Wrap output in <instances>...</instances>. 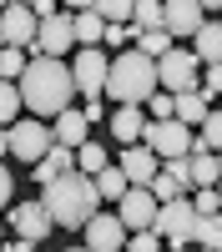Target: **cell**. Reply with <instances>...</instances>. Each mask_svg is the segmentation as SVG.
<instances>
[{"mask_svg": "<svg viewBox=\"0 0 222 252\" xmlns=\"http://www.w3.org/2000/svg\"><path fill=\"white\" fill-rule=\"evenodd\" d=\"M20 106H31L35 116H56L71 106L76 96V81H71V66L61 56H35L26 61V71H20Z\"/></svg>", "mask_w": 222, "mask_h": 252, "instance_id": "cell-1", "label": "cell"}, {"mask_svg": "<svg viewBox=\"0 0 222 252\" xmlns=\"http://www.w3.org/2000/svg\"><path fill=\"white\" fill-rule=\"evenodd\" d=\"M101 20H131V0H96Z\"/></svg>", "mask_w": 222, "mask_h": 252, "instance_id": "cell-34", "label": "cell"}, {"mask_svg": "<svg viewBox=\"0 0 222 252\" xmlns=\"http://www.w3.org/2000/svg\"><path fill=\"white\" fill-rule=\"evenodd\" d=\"M66 5H71V10H86V5H96V0H66Z\"/></svg>", "mask_w": 222, "mask_h": 252, "instance_id": "cell-40", "label": "cell"}, {"mask_svg": "<svg viewBox=\"0 0 222 252\" xmlns=\"http://www.w3.org/2000/svg\"><path fill=\"white\" fill-rule=\"evenodd\" d=\"M202 141L212 146V152H222V111L207 106V116H202Z\"/></svg>", "mask_w": 222, "mask_h": 252, "instance_id": "cell-29", "label": "cell"}, {"mask_svg": "<svg viewBox=\"0 0 222 252\" xmlns=\"http://www.w3.org/2000/svg\"><path fill=\"white\" fill-rule=\"evenodd\" d=\"M106 121H111V136H116L121 146H127V141H141V131H147V116H141L131 101H121V111H111Z\"/></svg>", "mask_w": 222, "mask_h": 252, "instance_id": "cell-17", "label": "cell"}, {"mask_svg": "<svg viewBox=\"0 0 222 252\" xmlns=\"http://www.w3.org/2000/svg\"><path fill=\"white\" fill-rule=\"evenodd\" d=\"M217 197H222V177H217Z\"/></svg>", "mask_w": 222, "mask_h": 252, "instance_id": "cell-42", "label": "cell"}, {"mask_svg": "<svg viewBox=\"0 0 222 252\" xmlns=\"http://www.w3.org/2000/svg\"><path fill=\"white\" fill-rule=\"evenodd\" d=\"M106 66H111V61L101 56V46H81V56L71 61V81H76V91L101 96V86H106Z\"/></svg>", "mask_w": 222, "mask_h": 252, "instance_id": "cell-11", "label": "cell"}, {"mask_svg": "<svg viewBox=\"0 0 222 252\" xmlns=\"http://www.w3.org/2000/svg\"><path fill=\"white\" fill-rule=\"evenodd\" d=\"M20 71H26V51H20V46H0V76L15 81Z\"/></svg>", "mask_w": 222, "mask_h": 252, "instance_id": "cell-28", "label": "cell"}, {"mask_svg": "<svg viewBox=\"0 0 222 252\" xmlns=\"http://www.w3.org/2000/svg\"><path fill=\"white\" fill-rule=\"evenodd\" d=\"M40 202H46V212H51L56 227H81L96 212V202H101L96 197V177H86V172L71 166V172H61L56 182H46V197Z\"/></svg>", "mask_w": 222, "mask_h": 252, "instance_id": "cell-2", "label": "cell"}, {"mask_svg": "<svg viewBox=\"0 0 222 252\" xmlns=\"http://www.w3.org/2000/svg\"><path fill=\"white\" fill-rule=\"evenodd\" d=\"M127 247L131 252H157L161 247V232H157V227H136V237H127Z\"/></svg>", "mask_w": 222, "mask_h": 252, "instance_id": "cell-31", "label": "cell"}, {"mask_svg": "<svg viewBox=\"0 0 222 252\" xmlns=\"http://www.w3.org/2000/svg\"><path fill=\"white\" fill-rule=\"evenodd\" d=\"M86 131H91V121H86V111H56V141H66V146H81V141H86Z\"/></svg>", "mask_w": 222, "mask_h": 252, "instance_id": "cell-19", "label": "cell"}, {"mask_svg": "<svg viewBox=\"0 0 222 252\" xmlns=\"http://www.w3.org/2000/svg\"><path fill=\"white\" fill-rule=\"evenodd\" d=\"M161 172H172L182 192H187V187H192V161H187V157H167V161H161Z\"/></svg>", "mask_w": 222, "mask_h": 252, "instance_id": "cell-32", "label": "cell"}, {"mask_svg": "<svg viewBox=\"0 0 222 252\" xmlns=\"http://www.w3.org/2000/svg\"><path fill=\"white\" fill-rule=\"evenodd\" d=\"M35 26L40 20H35V10L26 5V0H10V5L0 10V46H20L26 51L35 40Z\"/></svg>", "mask_w": 222, "mask_h": 252, "instance_id": "cell-9", "label": "cell"}, {"mask_svg": "<svg viewBox=\"0 0 222 252\" xmlns=\"http://www.w3.org/2000/svg\"><path fill=\"white\" fill-rule=\"evenodd\" d=\"M192 56L197 61H222V20H207V26H197L192 31Z\"/></svg>", "mask_w": 222, "mask_h": 252, "instance_id": "cell-21", "label": "cell"}, {"mask_svg": "<svg viewBox=\"0 0 222 252\" xmlns=\"http://www.w3.org/2000/svg\"><path fill=\"white\" fill-rule=\"evenodd\" d=\"M167 46H172V31H167V26H147V31H136V51H147L152 61L167 51Z\"/></svg>", "mask_w": 222, "mask_h": 252, "instance_id": "cell-25", "label": "cell"}, {"mask_svg": "<svg viewBox=\"0 0 222 252\" xmlns=\"http://www.w3.org/2000/svg\"><path fill=\"white\" fill-rule=\"evenodd\" d=\"M71 166H76V146H66V141H56V136H51V146H46V157L35 161V182L46 187V182H56L61 172H71Z\"/></svg>", "mask_w": 222, "mask_h": 252, "instance_id": "cell-16", "label": "cell"}, {"mask_svg": "<svg viewBox=\"0 0 222 252\" xmlns=\"http://www.w3.org/2000/svg\"><path fill=\"white\" fill-rule=\"evenodd\" d=\"M81 242H86L91 252H116V247H127V227H121V217H101V212H91L86 222H81Z\"/></svg>", "mask_w": 222, "mask_h": 252, "instance_id": "cell-13", "label": "cell"}, {"mask_svg": "<svg viewBox=\"0 0 222 252\" xmlns=\"http://www.w3.org/2000/svg\"><path fill=\"white\" fill-rule=\"evenodd\" d=\"M207 106H212V101L202 96V91H177V96H172V116H177V121H187V126H202Z\"/></svg>", "mask_w": 222, "mask_h": 252, "instance_id": "cell-20", "label": "cell"}, {"mask_svg": "<svg viewBox=\"0 0 222 252\" xmlns=\"http://www.w3.org/2000/svg\"><path fill=\"white\" fill-rule=\"evenodd\" d=\"M197 81H202V76H197V56H192V51L167 46V51L157 56V86H161V91H172V96H177V91H197Z\"/></svg>", "mask_w": 222, "mask_h": 252, "instance_id": "cell-6", "label": "cell"}, {"mask_svg": "<svg viewBox=\"0 0 222 252\" xmlns=\"http://www.w3.org/2000/svg\"><path fill=\"white\" fill-rule=\"evenodd\" d=\"M76 46V31H71V15H46V20H40V26H35V40H31V51L35 56H66Z\"/></svg>", "mask_w": 222, "mask_h": 252, "instance_id": "cell-10", "label": "cell"}, {"mask_svg": "<svg viewBox=\"0 0 222 252\" xmlns=\"http://www.w3.org/2000/svg\"><path fill=\"white\" fill-rule=\"evenodd\" d=\"M106 91L111 101H131V106H141V101H147L152 91H157V61L147 56V51H121L111 66H106Z\"/></svg>", "mask_w": 222, "mask_h": 252, "instance_id": "cell-3", "label": "cell"}, {"mask_svg": "<svg viewBox=\"0 0 222 252\" xmlns=\"http://www.w3.org/2000/svg\"><path fill=\"white\" fill-rule=\"evenodd\" d=\"M5 5H10V0H0V10H5Z\"/></svg>", "mask_w": 222, "mask_h": 252, "instance_id": "cell-43", "label": "cell"}, {"mask_svg": "<svg viewBox=\"0 0 222 252\" xmlns=\"http://www.w3.org/2000/svg\"><path fill=\"white\" fill-rule=\"evenodd\" d=\"M106 161H111V157H106V146H101V141H81V146H76V172L96 177Z\"/></svg>", "mask_w": 222, "mask_h": 252, "instance_id": "cell-23", "label": "cell"}, {"mask_svg": "<svg viewBox=\"0 0 222 252\" xmlns=\"http://www.w3.org/2000/svg\"><path fill=\"white\" fill-rule=\"evenodd\" d=\"M192 242L222 252V212H197V227H192Z\"/></svg>", "mask_w": 222, "mask_h": 252, "instance_id": "cell-22", "label": "cell"}, {"mask_svg": "<svg viewBox=\"0 0 222 252\" xmlns=\"http://www.w3.org/2000/svg\"><path fill=\"white\" fill-rule=\"evenodd\" d=\"M15 116H20V86L0 76V126H10Z\"/></svg>", "mask_w": 222, "mask_h": 252, "instance_id": "cell-26", "label": "cell"}, {"mask_svg": "<svg viewBox=\"0 0 222 252\" xmlns=\"http://www.w3.org/2000/svg\"><path fill=\"white\" fill-rule=\"evenodd\" d=\"M116 166L127 172V182H136V187H147L152 177H157V166H161V157L152 152L147 141H127V152L116 157Z\"/></svg>", "mask_w": 222, "mask_h": 252, "instance_id": "cell-14", "label": "cell"}, {"mask_svg": "<svg viewBox=\"0 0 222 252\" xmlns=\"http://www.w3.org/2000/svg\"><path fill=\"white\" fill-rule=\"evenodd\" d=\"M31 10H35V20H46V15H56V0H31Z\"/></svg>", "mask_w": 222, "mask_h": 252, "instance_id": "cell-38", "label": "cell"}, {"mask_svg": "<svg viewBox=\"0 0 222 252\" xmlns=\"http://www.w3.org/2000/svg\"><path fill=\"white\" fill-rule=\"evenodd\" d=\"M152 227L161 232V242H167V247H187V242H192V227H197V207L177 192V197H167V202H157Z\"/></svg>", "mask_w": 222, "mask_h": 252, "instance_id": "cell-4", "label": "cell"}, {"mask_svg": "<svg viewBox=\"0 0 222 252\" xmlns=\"http://www.w3.org/2000/svg\"><path fill=\"white\" fill-rule=\"evenodd\" d=\"M5 141H10V157L40 161V157H46V146H51V126L40 121V116H20V121L5 126Z\"/></svg>", "mask_w": 222, "mask_h": 252, "instance_id": "cell-7", "label": "cell"}, {"mask_svg": "<svg viewBox=\"0 0 222 252\" xmlns=\"http://www.w3.org/2000/svg\"><path fill=\"white\" fill-rule=\"evenodd\" d=\"M131 20L141 31L147 26H161V0H131Z\"/></svg>", "mask_w": 222, "mask_h": 252, "instance_id": "cell-27", "label": "cell"}, {"mask_svg": "<svg viewBox=\"0 0 222 252\" xmlns=\"http://www.w3.org/2000/svg\"><path fill=\"white\" fill-rule=\"evenodd\" d=\"M147 106H152V116H172V91H161V86H157V91L147 96Z\"/></svg>", "mask_w": 222, "mask_h": 252, "instance_id": "cell-36", "label": "cell"}, {"mask_svg": "<svg viewBox=\"0 0 222 252\" xmlns=\"http://www.w3.org/2000/svg\"><path fill=\"white\" fill-rule=\"evenodd\" d=\"M10 227H15V237L20 242H26V247H40V242H46L51 237V212H46V202H15V212H10Z\"/></svg>", "mask_w": 222, "mask_h": 252, "instance_id": "cell-8", "label": "cell"}, {"mask_svg": "<svg viewBox=\"0 0 222 252\" xmlns=\"http://www.w3.org/2000/svg\"><path fill=\"white\" fill-rule=\"evenodd\" d=\"M192 207H197V212H217V207H222V197H217V187H197V197H192Z\"/></svg>", "mask_w": 222, "mask_h": 252, "instance_id": "cell-35", "label": "cell"}, {"mask_svg": "<svg viewBox=\"0 0 222 252\" xmlns=\"http://www.w3.org/2000/svg\"><path fill=\"white\" fill-rule=\"evenodd\" d=\"M197 5H202V10H222V0H197Z\"/></svg>", "mask_w": 222, "mask_h": 252, "instance_id": "cell-41", "label": "cell"}, {"mask_svg": "<svg viewBox=\"0 0 222 252\" xmlns=\"http://www.w3.org/2000/svg\"><path fill=\"white\" fill-rule=\"evenodd\" d=\"M0 157H10V141H5V126H0Z\"/></svg>", "mask_w": 222, "mask_h": 252, "instance_id": "cell-39", "label": "cell"}, {"mask_svg": "<svg viewBox=\"0 0 222 252\" xmlns=\"http://www.w3.org/2000/svg\"><path fill=\"white\" fill-rule=\"evenodd\" d=\"M161 26L172 35H192L202 26V5L197 0H161Z\"/></svg>", "mask_w": 222, "mask_h": 252, "instance_id": "cell-15", "label": "cell"}, {"mask_svg": "<svg viewBox=\"0 0 222 252\" xmlns=\"http://www.w3.org/2000/svg\"><path fill=\"white\" fill-rule=\"evenodd\" d=\"M141 141H147L161 161H167V157H187V146H192V126L177 121V116H152L147 131H141Z\"/></svg>", "mask_w": 222, "mask_h": 252, "instance_id": "cell-5", "label": "cell"}, {"mask_svg": "<svg viewBox=\"0 0 222 252\" xmlns=\"http://www.w3.org/2000/svg\"><path fill=\"white\" fill-rule=\"evenodd\" d=\"M116 202H121L116 217H121V227H127V232H136V227H152V217H157V197H152V187H136V182H131Z\"/></svg>", "mask_w": 222, "mask_h": 252, "instance_id": "cell-12", "label": "cell"}, {"mask_svg": "<svg viewBox=\"0 0 222 252\" xmlns=\"http://www.w3.org/2000/svg\"><path fill=\"white\" fill-rule=\"evenodd\" d=\"M71 31H76V46H101V35H106V20H101L96 5H86V10H76V15H71Z\"/></svg>", "mask_w": 222, "mask_h": 252, "instance_id": "cell-18", "label": "cell"}, {"mask_svg": "<svg viewBox=\"0 0 222 252\" xmlns=\"http://www.w3.org/2000/svg\"><path fill=\"white\" fill-rule=\"evenodd\" d=\"M127 187H131V182H127V172H121L116 161H106V166L96 172V197H121Z\"/></svg>", "mask_w": 222, "mask_h": 252, "instance_id": "cell-24", "label": "cell"}, {"mask_svg": "<svg viewBox=\"0 0 222 252\" xmlns=\"http://www.w3.org/2000/svg\"><path fill=\"white\" fill-rule=\"evenodd\" d=\"M197 91H202V96H207V101H212V96L222 91V61H207V76H202V81H197Z\"/></svg>", "mask_w": 222, "mask_h": 252, "instance_id": "cell-33", "label": "cell"}, {"mask_svg": "<svg viewBox=\"0 0 222 252\" xmlns=\"http://www.w3.org/2000/svg\"><path fill=\"white\" fill-rule=\"evenodd\" d=\"M15 197V182H10V172H5V161H0V207H5Z\"/></svg>", "mask_w": 222, "mask_h": 252, "instance_id": "cell-37", "label": "cell"}, {"mask_svg": "<svg viewBox=\"0 0 222 252\" xmlns=\"http://www.w3.org/2000/svg\"><path fill=\"white\" fill-rule=\"evenodd\" d=\"M147 187H152V197H157V202H167V197H177V192H182L177 177H172V172H161V166H157V177H152Z\"/></svg>", "mask_w": 222, "mask_h": 252, "instance_id": "cell-30", "label": "cell"}]
</instances>
